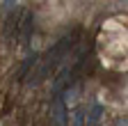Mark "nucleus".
<instances>
[{"mask_svg": "<svg viewBox=\"0 0 128 126\" xmlns=\"http://www.w3.org/2000/svg\"><path fill=\"white\" fill-rule=\"evenodd\" d=\"M78 35H80L78 30H73V32H69L66 37H62V39H60V41H57V44H55V46H53V48L48 51L44 57L39 55L37 64L32 67V71L25 76V83H28V85H32V87L41 85L46 78L50 76V71H53V69H57V67L62 64V60L66 57V55H69V51L78 44Z\"/></svg>", "mask_w": 128, "mask_h": 126, "instance_id": "obj_1", "label": "nucleus"}, {"mask_svg": "<svg viewBox=\"0 0 128 126\" xmlns=\"http://www.w3.org/2000/svg\"><path fill=\"white\" fill-rule=\"evenodd\" d=\"M32 30H34V14H32L30 9H25L18 16V35H21V46H23V48L30 46Z\"/></svg>", "mask_w": 128, "mask_h": 126, "instance_id": "obj_2", "label": "nucleus"}, {"mask_svg": "<svg viewBox=\"0 0 128 126\" xmlns=\"http://www.w3.org/2000/svg\"><path fill=\"white\" fill-rule=\"evenodd\" d=\"M50 117H53V124H55V126H64V124H66V105H64L62 94H55Z\"/></svg>", "mask_w": 128, "mask_h": 126, "instance_id": "obj_3", "label": "nucleus"}, {"mask_svg": "<svg viewBox=\"0 0 128 126\" xmlns=\"http://www.w3.org/2000/svg\"><path fill=\"white\" fill-rule=\"evenodd\" d=\"M16 30H18V14H9L7 25H5V39L7 41H12V37L16 35Z\"/></svg>", "mask_w": 128, "mask_h": 126, "instance_id": "obj_4", "label": "nucleus"}, {"mask_svg": "<svg viewBox=\"0 0 128 126\" xmlns=\"http://www.w3.org/2000/svg\"><path fill=\"white\" fill-rule=\"evenodd\" d=\"M101 115H103V105H94L89 117H87V126H96V121L101 119Z\"/></svg>", "mask_w": 128, "mask_h": 126, "instance_id": "obj_5", "label": "nucleus"}, {"mask_svg": "<svg viewBox=\"0 0 128 126\" xmlns=\"http://www.w3.org/2000/svg\"><path fill=\"white\" fill-rule=\"evenodd\" d=\"M5 5H7V7H12V0H5Z\"/></svg>", "mask_w": 128, "mask_h": 126, "instance_id": "obj_6", "label": "nucleus"}]
</instances>
